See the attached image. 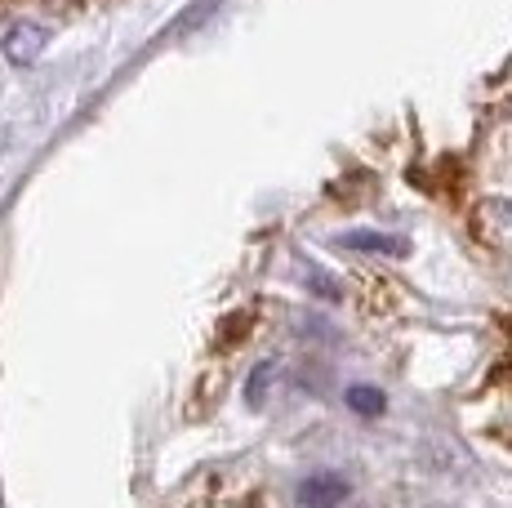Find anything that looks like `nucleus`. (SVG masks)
Segmentation results:
<instances>
[{
	"instance_id": "nucleus-1",
	"label": "nucleus",
	"mask_w": 512,
	"mask_h": 508,
	"mask_svg": "<svg viewBox=\"0 0 512 508\" xmlns=\"http://www.w3.org/2000/svg\"><path fill=\"white\" fill-rule=\"evenodd\" d=\"M348 495H352V486L343 473H312V477H303V486H299L303 508H339Z\"/></svg>"
},
{
	"instance_id": "nucleus-2",
	"label": "nucleus",
	"mask_w": 512,
	"mask_h": 508,
	"mask_svg": "<svg viewBox=\"0 0 512 508\" xmlns=\"http://www.w3.org/2000/svg\"><path fill=\"white\" fill-rule=\"evenodd\" d=\"M45 50V27H36V23H18V27H9V36H5V54L14 58V63H32L36 54Z\"/></svg>"
},
{
	"instance_id": "nucleus-3",
	"label": "nucleus",
	"mask_w": 512,
	"mask_h": 508,
	"mask_svg": "<svg viewBox=\"0 0 512 508\" xmlns=\"http://www.w3.org/2000/svg\"><path fill=\"white\" fill-rule=\"evenodd\" d=\"M343 250H366V254H392V259H401L410 246L406 237H388V232H348L343 237Z\"/></svg>"
},
{
	"instance_id": "nucleus-4",
	"label": "nucleus",
	"mask_w": 512,
	"mask_h": 508,
	"mask_svg": "<svg viewBox=\"0 0 512 508\" xmlns=\"http://www.w3.org/2000/svg\"><path fill=\"white\" fill-rule=\"evenodd\" d=\"M348 406L357 410V415H379V410H383V393H379V388H370V384H357V388H348Z\"/></svg>"
},
{
	"instance_id": "nucleus-5",
	"label": "nucleus",
	"mask_w": 512,
	"mask_h": 508,
	"mask_svg": "<svg viewBox=\"0 0 512 508\" xmlns=\"http://www.w3.org/2000/svg\"><path fill=\"white\" fill-rule=\"evenodd\" d=\"M272 375H277V366H272V361H259V366H254V375H250V388H245V402L263 406V393H268V379Z\"/></svg>"
}]
</instances>
